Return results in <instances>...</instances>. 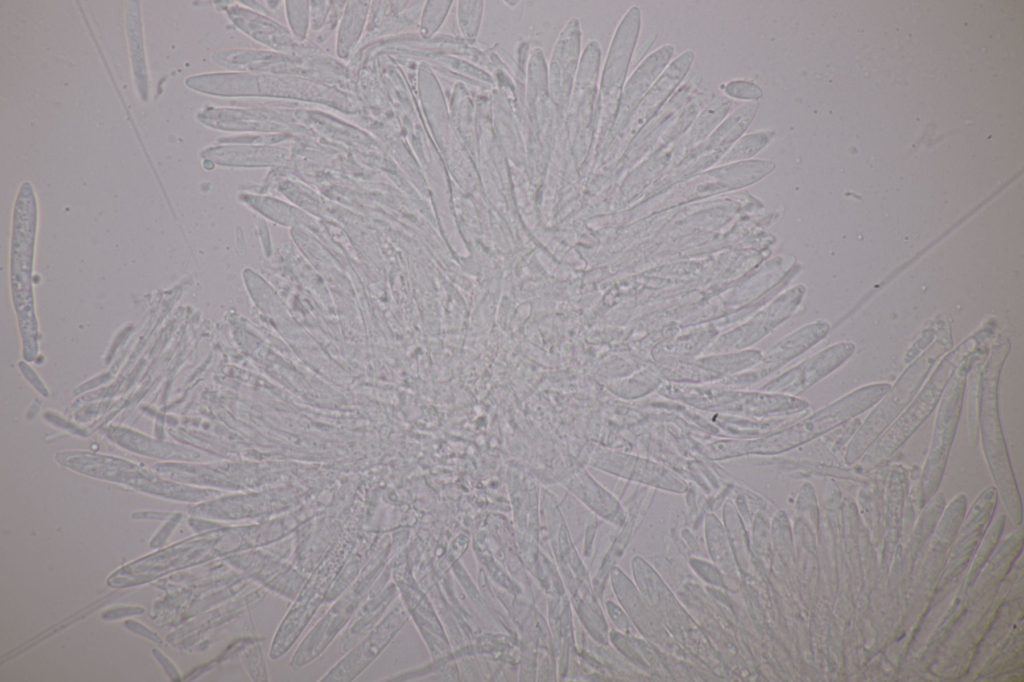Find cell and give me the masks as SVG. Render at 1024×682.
Returning <instances> with one entry per match:
<instances>
[{"label": "cell", "mask_w": 1024, "mask_h": 682, "mask_svg": "<svg viewBox=\"0 0 1024 682\" xmlns=\"http://www.w3.org/2000/svg\"><path fill=\"white\" fill-rule=\"evenodd\" d=\"M1010 350V341L996 344L981 371L979 438L989 470L1011 519L1022 522V501L1009 459L999 415L998 386L1002 366Z\"/></svg>", "instance_id": "cell-1"}, {"label": "cell", "mask_w": 1024, "mask_h": 682, "mask_svg": "<svg viewBox=\"0 0 1024 682\" xmlns=\"http://www.w3.org/2000/svg\"><path fill=\"white\" fill-rule=\"evenodd\" d=\"M987 335L978 331L949 352L923 383L913 400L861 457L863 470L869 471L889 459L932 414L957 369L973 357Z\"/></svg>", "instance_id": "cell-2"}, {"label": "cell", "mask_w": 1024, "mask_h": 682, "mask_svg": "<svg viewBox=\"0 0 1024 682\" xmlns=\"http://www.w3.org/2000/svg\"><path fill=\"white\" fill-rule=\"evenodd\" d=\"M951 346L950 332L943 330L932 345L902 372L851 436L844 455L846 464L850 465L861 459L877 438L904 411L927 379L934 363Z\"/></svg>", "instance_id": "cell-3"}, {"label": "cell", "mask_w": 1024, "mask_h": 682, "mask_svg": "<svg viewBox=\"0 0 1024 682\" xmlns=\"http://www.w3.org/2000/svg\"><path fill=\"white\" fill-rule=\"evenodd\" d=\"M967 370L968 360L954 373L938 403L929 451L921 475V506L935 495L942 480L961 416Z\"/></svg>", "instance_id": "cell-4"}, {"label": "cell", "mask_w": 1024, "mask_h": 682, "mask_svg": "<svg viewBox=\"0 0 1024 682\" xmlns=\"http://www.w3.org/2000/svg\"><path fill=\"white\" fill-rule=\"evenodd\" d=\"M886 382L861 386L776 434L779 449L792 448L842 426L871 409L889 390Z\"/></svg>", "instance_id": "cell-5"}, {"label": "cell", "mask_w": 1024, "mask_h": 682, "mask_svg": "<svg viewBox=\"0 0 1024 682\" xmlns=\"http://www.w3.org/2000/svg\"><path fill=\"white\" fill-rule=\"evenodd\" d=\"M849 341L833 344L787 371L776 380V390L799 393L811 387L846 362L855 352Z\"/></svg>", "instance_id": "cell-6"}, {"label": "cell", "mask_w": 1024, "mask_h": 682, "mask_svg": "<svg viewBox=\"0 0 1024 682\" xmlns=\"http://www.w3.org/2000/svg\"><path fill=\"white\" fill-rule=\"evenodd\" d=\"M693 59L694 53L692 51L683 52L664 71L658 81L640 101V105L633 118V124L631 125V134L641 129L659 110L668 96L683 80L693 63Z\"/></svg>", "instance_id": "cell-7"}, {"label": "cell", "mask_w": 1024, "mask_h": 682, "mask_svg": "<svg viewBox=\"0 0 1024 682\" xmlns=\"http://www.w3.org/2000/svg\"><path fill=\"white\" fill-rule=\"evenodd\" d=\"M673 47L665 45L650 54L629 80L623 99V113L629 116L635 105L643 99L673 55Z\"/></svg>", "instance_id": "cell-8"}, {"label": "cell", "mask_w": 1024, "mask_h": 682, "mask_svg": "<svg viewBox=\"0 0 1024 682\" xmlns=\"http://www.w3.org/2000/svg\"><path fill=\"white\" fill-rule=\"evenodd\" d=\"M830 330L826 321H817L796 330L776 345L771 354L768 355L765 363L770 364L768 368L773 369L805 352L823 338Z\"/></svg>", "instance_id": "cell-9"}, {"label": "cell", "mask_w": 1024, "mask_h": 682, "mask_svg": "<svg viewBox=\"0 0 1024 682\" xmlns=\"http://www.w3.org/2000/svg\"><path fill=\"white\" fill-rule=\"evenodd\" d=\"M127 28H128L127 31H128L130 46H132V47L135 46V48L131 49L132 60H133V69H134V73H135V79H136L138 90H139L140 94L142 95V98L144 99V98H146V96L148 94V91H147L148 85H147V74H146V66H145V56H144L143 45H142L143 43H142L141 21H140V14H139L138 11H136V12L134 11V12H132V14L131 13L128 14Z\"/></svg>", "instance_id": "cell-10"}, {"label": "cell", "mask_w": 1024, "mask_h": 682, "mask_svg": "<svg viewBox=\"0 0 1024 682\" xmlns=\"http://www.w3.org/2000/svg\"><path fill=\"white\" fill-rule=\"evenodd\" d=\"M982 368L977 362L971 363L966 374V387H968L967 436L972 447H975L979 440L978 423Z\"/></svg>", "instance_id": "cell-11"}, {"label": "cell", "mask_w": 1024, "mask_h": 682, "mask_svg": "<svg viewBox=\"0 0 1024 682\" xmlns=\"http://www.w3.org/2000/svg\"><path fill=\"white\" fill-rule=\"evenodd\" d=\"M732 101L720 97L714 101L709 107L704 109L692 126L690 132L685 136L687 143H695L706 138L708 134L717 127V124L726 116Z\"/></svg>", "instance_id": "cell-12"}, {"label": "cell", "mask_w": 1024, "mask_h": 682, "mask_svg": "<svg viewBox=\"0 0 1024 682\" xmlns=\"http://www.w3.org/2000/svg\"><path fill=\"white\" fill-rule=\"evenodd\" d=\"M771 136L772 133L758 132L743 137L723 158V161L727 162L753 156L769 142Z\"/></svg>", "instance_id": "cell-13"}, {"label": "cell", "mask_w": 1024, "mask_h": 682, "mask_svg": "<svg viewBox=\"0 0 1024 682\" xmlns=\"http://www.w3.org/2000/svg\"><path fill=\"white\" fill-rule=\"evenodd\" d=\"M726 93L732 97L756 100L762 96V90L754 83L733 81L726 86Z\"/></svg>", "instance_id": "cell-14"}]
</instances>
